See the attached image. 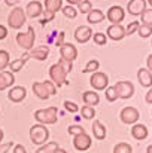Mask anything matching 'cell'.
<instances>
[{"instance_id": "obj_1", "label": "cell", "mask_w": 152, "mask_h": 153, "mask_svg": "<svg viewBox=\"0 0 152 153\" xmlns=\"http://www.w3.org/2000/svg\"><path fill=\"white\" fill-rule=\"evenodd\" d=\"M69 71H72V62H69L63 58L49 67V77L55 83L57 88H61L64 83H69L67 82V73Z\"/></svg>"}, {"instance_id": "obj_2", "label": "cell", "mask_w": 152, "mask_h": 153, "mask_svg": "<svg viewBox=\"0 0 152 153\" xmlns=\"http://www.w3.org/2000/svg\"><path fill=\"white\" fill-rule=\"evenodd\" d=\"M34 119L37 120V123H42V125H54L58 120V110L57 107L39 108L34 111Z\"/></svg>"}, {"instance_id": "obj_3", "label": "cell", "mask_w": 152, "mask_h": 153, "mask_svg": "<svg viewBox=\"0 0 152 153\" xmlns=\"http://www.w3.org/2000/svg\"><path fill=\"white\" fill-rule=\"evenodd\" d=\"M30 140L36 146H43L49 140V129L45 125H42V123L33 125L30 128Z\"/></svg>"}, {"instance_id": "obj_4", "label": "cell", "mask_w": 152, "mask_h": 153, "mask_svg": "<svg viewBox=\"0 0 152 153\" xmlns=\"http://www.w3.org/2000/svg\"><path fill=\"white\" fill-rule=\"evenodd\" d=\"M25 21H27L25 10L19 6H15L7 15V25L12 30H19L25 24Z\"/></svg>"}, {"instance_id": "obj_5", "label": "cell", "mask_w": 152, "mask_h": 153, "mask_svg": "<svg viewBox=\"0 0 152 153\" xmlns=\"http://www.w3.org/2000/svg\"><path fill=\"white\" fill-rule=\"evenodd\" d=\"M34 40H36V33H34L33 25H30L25 33H18V34H16V43H18V46H19L21 49H24V51L33 49Z\"/></svg>"}, {"instance_id": "obj_6", "label": "cell", "mask_w": 152, "mask_h": 153, "mask_svg": "<svg viewBox=\"0 0 152 153\" xmlns=\"http://www.w3.org/2000/svg\"><path fill=\"white\" fill-rule=\"evenodd\" d=\"M119 117H121V120H122L125 125H134V123H137L140 114H139V110H137L136 107L128 105V107H124V108L121 110Z\"/></svg>"}, {"instance_id": "obj_7", "label": "cell", "mask_w": 152, "mask_h": 153, "mask_svg": "<svg viewBox=\"0 0 152 153\" xmlns=\"http://www.w3.org/2000/svg\"><path fill=\"white\" fill-rule=\"evenodd\" d=\"M90 83H91V86H93L96 91H104V89L107 88V85H109V77H107V74L103 73V71H96V73L91 74Z\"/></svg>"}, {"instance_id": "obj_8", "label": "cell", "mask_w": 152, "mask_h": 153, "mask_svg": "<svg viewBox=\"0 0 152 153\" xmlns=\"http://www.w3.org/2000/svg\"><path fill=\"white\" fill-rule=\"evenodd\" d=\"M115 88H116L118 97L122 100H128L134 95V85L130 80H121L115 85Z\"/></svg>"}, {"instance_id": "obj_9", "label": "cell", "mask_w": 152, "mask_h": 153, "mask_svg": "<svg viewBox=\"0 0 152 153\" xmlns=\"http://www.w3.org/2000/svg\"><path fill=\"white\" fill-rule=\"evenodd\" d=\"M106 36L110 39V40H115V42H119L122 40L125 36H127V31L125 28L121 25V24H110L106 30Z\"/></svg>"}, {"instance_id": "obj_10", "label": "cell", "mask_w": 152, "mask_h": 153, "mask_svg": "<svg viewBox=\"0 0 152 153\" xmlns=\"http://www.w3.org/2000/svg\"><path fill=\"white\" fill-rule=\"evenodd\" d=\"M91 143H93V140H91V137H90L87 132H82V134L73 137V146H75V149L79 150V152L88 150V149L91 147Z\"/></svg>"}, {"instance_id": "obj_11", "label": "cell", "mask_w": 152, "mask_h": 153, "mask_svg": "<svg viewBox=\"0 0 152 153\" xmlns=\"http://www.w3.org/2000/svg\"><path fill=\"white\" fill-rule=\"evenodd\" d=\"M106 18L110 21V24H121L122 19L125 18V10H124L121 6H112V7L107 10Z\"/></svg>"}, {"instance_id": "obj_12", "label": "cell", "mask_w": 152, "mask_h": 153, "mask_svg": "<svg viewBox=\"0 0 152 153\" xmlns=\"http://www.w3.org/2000/svg\"><path fill=\"white\" fill-rule=\"evenodd\" d=\"M60 55H61L63 59H66L69 62H73L78 58V49L72 43H64V45L60 46Z\"/></svg>"}, {"instance_id": "obj_13", "label": "cell", "mask_w": 152, "mask_h": 153, "mask_svg": "<svg viewBox=\"0 0 152 153\" xmlns=\"http://www.w3.org/2000/svg\"><path fill=\"white\" fill-rule=\"evenodd\" d=\"M43 4L37 0H31L27 6H25V15L27 18H37L40 15H43Z\"/></svg>"}, {"instance_id": "obj_14", "label": "cell", "mask_w": 152, "mask_h": 153, "mask_svg": "<svg viewBox=\"0 0 152 153\" xmlns=\"http://www.w3.org/2000/svg\"><path fill=\"white\" fill-rule=\"evenodd\" d=\"M146 9V0H130L127 4V12L133 16H139Z\"/></svg>"}, {"instance_id": "obj_15", "label": "cell", "mask_w": 152, "mask_h": 153, "mask_svg": "<svg viewBox=\"0 0 152 153\" xmlns=\"http://www.w3.org/2000/svg\"><path fill=\"white\" fill-rule=\"evenodd\" d=\"M93 37V30L87 25H81L75 30V39L79 43H87Z\"/></svg>"}, {"instance_id": "obj_16", "label": "cell", "mask_w": 152, "mask_h": 153, "mask_svg": "<svg viewBox=\"0 0 152 153\" xmlns=\"http://www.w3.org/2000/svg\"><path fill=\"white\" fill-rule=\"evenodd\" d=\"M25 95H27V89L24 86H12L9 89L7 98L12 102H21V101H24Z\"/></svg>"}, {"instance_id": "obj_17", "label": "cell", "mask_w": 152, "mask_h": 153, "mask_svg": "<svg viewBox=\"0 0 152 153\" xmlns=\"http://www.w3.org/2000/svg\"><path fill=\"white\" fill-rule=\"evenodd\" d=\"M31 89H33V94H34L39 100H48L51 97V92L48 91L45 82H34L33 86H31Z\"/></svg>"}, {"instance_id": "obj_18", "label": "cell", "mask_w": 152, "mask_h": 153, "mask_svg": "<svg viewBox=\"0 0 152 153\" xmlns=\"http://www.w3.org/2000/svg\"><path fill=\"white\" fill-rule=\"evenodd\" d=\"M137 80L143 88H151L152 86V71L148 68H139L137 70Z\"/></svg>"}, {"instance_id": "obj_19", "label": "cell", "mask_w": 152, "mask_h": 153, "mask_svg": "<svg viewBox=\"0 0 152 153\" xmlns=\"http://www.w3.org/2000/svg\"><path fill=\"white\" fill-rule=\"evenodd\" d=\"M13 83H15V77L12 71H6V70L0 71V91L13 86Z\"/></svg>"}, {"instance_id": "obj_20", "label": "cell", "mask_w": 152, "mask_h": 153, "mask_svg": "<svg viewBox=\"0 0 152 153\" xmlns=\"http://www.w3.org/2000/svg\"><path fill=\"white\" fill-rule=\"evenodd\" d=\"M131 135H133V138H136L139 141H143L148 137V128H146V125H143V123H134L133 128H131Z\"/></svg>"}, {"instance_id": "obj_21", "label": "cell", "mask_w": 152, "mask_h": 153, "mask_svg": "<svg viewBox=\"0 0 152 153\" xmlns=\"http://www.w3.org/2000/svg\"><path fill=\"white\" fill-rule=\"evenodd\" d=\"M49 55V48L48 46H39V48H34L28 52V56L30 58H34V59H39V61H45Z\"/></svg>"}, {"instance_id": "obj_22", "label": "cell", "mask_w": 152, "mask_h": 153, "mask_svg": "<svg viewBox=\"0 0 152 153\" xmlns=\"http://www.w3.org/2000/svg\"><path fill=\"white\" fill-rule=\"evenodd\" d=\"M82 101L85 102L87 105H97L99 102H100V97H99V94L96 92V91H85L84 94H82Z\"/></svg>"}, {"instance_id": "obj_23", "label": "cell", "mask_w": 152, "mask_h": 153, "mask_svg": "<svg viewBox=\"0 0 152 153\" xmlns=\"http://www.w3.org/2000/svg\"><path fill=\"white\" fill-rule=\"evenodd\" d=\"M28 58H30V56H28V52H27V53H24V55H22V58H18V59L10 61V62H9V70H10L12 73L21 71V70H22V67H24V64L27 62V59H28Z\"/></svg>"}, {"instance_id": "obj_24", "label": "cell", "mask_w": 152, "mask_h": 153, "mask_svg": "<svg viewBox=\"0 0 152 153\" xmlns=\"http://www.w3.org/2000/svg\"><path fill=\"white\" fill-rule=\"evenodd\" d=\"M93 134L97 140H104L106 138V126L101 123L100 120L93 122Z\"/></svg>"}, {"instance_id": "obj_25", "label": "cell", "mask_w": 152, "mask_h": 153, "mask_svg": "<svg viewBox=\"0 0 152 153\" xmlns=\"http://www.w3.org/2000/svg\"><path fill=\"white\" fill-rule=\"evenodd\" d=\"M88 22L90 24H100L101 21L104 19V13L101 12L100 9H93L90 13H88Z\"/></svg>"}, {"instance_id": "obj_26", "label": "cell", "mask_w": 152, "mask_h": 153, "mask_svg": "<svg viewBox=\"0 0 152 153\" xmlns=\"http://www.w3.org/2000/svg\"><path fill=\"white\" fill-rule=\"evenodd\" d=\"M63 7V0H45V10L57 13Z\"/></svg>"}, {"instance_id": "obj_27", "label": "cell", "mask_w": 152, "mask_h": 153, "mask_svg": "<svg viewBox=\"0 0 152 153\" xmlns=\"http://www.w3.org/2000/svg\"><path fill=\"white\" fill-rule=\"evenodd\" d=\"M60 149V146H58V143H55V141H48V143H45L43 146H40L36 153H57V150Z\"/></svg>"}, {"instance_id": "obj_28", "label": "cell", "mask_w": 152, "mask_h": 153, "mask_svg": "<svg viewBox=\"0 0 152 153\" xmlns=\"http://www.w3.org/2000/svg\"><path fill=\"white\" fill-rule=\"evenodd\" d=\"M81 116H82L84 119H87V120H93V119L96 117V110H94V107L85 104V105L81 108Z\"/></svg>"}, {"instance_id": "obj_29", "label": "cell", "mask_w": 152, "mask_h": 153, "mask_svg": "<svg viewBox=\"0 0 152 153\" xmlns=\"http://www.w3.org/2000/svg\"><path fill=\"white\" fill-rule=\"evenodd\" d=\"M104 97H106V100L109 102H113V101H116V98H119L115 86H107L104 89Z\"/></svg>"}, {"instance_id": "obj_30", "label": "cell", "mask_w": 152, "mask_h": 153, "mask_svg": "<svg viewBox=\"0 0 152 153\" xmlns=\"http://www.w3.org/2000/svg\"><path fill=\"white\" fill-rule=\"evenodd\" d=\"M61 12H63V15H64L66 18H69V19H75L76 15H78V10H76L72 4L63 6V7H61Z\"/></svg>"}, {"instance_id": "obj_31", "label": "cell", "mask_w": 152, "mask_h": 153, "mask_svg": "<svg viewBox=\"0 0 152 153\" xmlns=\"http://www.w3.org/2000/svg\"><path fill=\"white\" fill-rule=\"evenodd\" d=\"M99 68H100V62L97 59H91L87 62V65L82 71L84 73H96V71H99Z\"/></svg>"}, {"instance_id": "obj_32", "label": "cell", "mask_w": 152, "mask_h": 153, "mask_svg": "<svg viewBox=\"0 0 152 153\" xmlns=\"http://www.w3.org/2000/svg\"><path fill=\"white\" fill-rule=\"evenodd\" d=\"M6 67H9V52L0 49V71H4Z\"/></svg>"}, {"instance_id": "obj_33", "label": "cell", "mask_w": 152, "mask_h": 153, "mask_svg": "<svg viewBox=\"0 0 152 153\" xmlns=\"http://www.w3.org/2000/svg\"><path fill=\"white\" fill-rule=\"evenodd\" d=\"M113 153H133V147L128 143H118L113 147Z\"/></svg>"}, {"instance_id": "obj_34", "label": "cell", "mask_w": 152, "mask_h": 153, "mask_svg": "<svg viewBox=\"0 0 152 153\" xmlns=\"http://www.w3.org/2000/svg\"><path fill=\"white\" fill-rule=\"evenodd\" d=\"M140 21L145 25H152V7H149V9L146 7L143 10V13L140 15Z\"/></svg>"}, {"instance_id": "obj_35", "label": "cell", "mask_w": 152, "mask_h": 153, "mask_svg": "<svg viewBox=\"0 0 152 153\" xmlns=\"http://www.w3.org/2000/svg\"><path fill=\"white\" fill-rule=\"evenodd\" d=\"M78 7H79V12L81 13H90L91 10H93V3L90 1V0H82L79 4H78Z\"/></svg>"}, {"instance_id": "obj_36", "label": "cell", "mask_w": 152, "mask_h": 153, "mask_svg": "<svg viewBox=\"0 0 152 153\" xmlns=\"http://www.w3.org/2000/svg\"><path fill=\"white\" fill-rule=\"evenodd\" d=\"M137 33H139V36H140L142 39L149 37V36H152V25H145V24H142V25L139 27Z\"/></svg>"}, {"instance_id": "obj_37", "label": "cell", "mask_w": 152, "mask_h": 153, "mask_svg": "<svg viewBox=\"0 0 152 153\" xmlns=\"http://www.w3.org/2000/svg\"><path fill=\"white\" fill-rule=\"evenodd\" d=\"M93 40H94L97 45L103 46V45L107 43V36H106L104 33H96V34H93Z\"/></svg>"}, {"instance_id": "obj_38", "label": "cell", "mask_w": 152, "mask_h": 153, "mask_svg": "<svg viewBox=\"0 0 152 153\" xmlns=\"http://www.w3.org/2000/svg\"><path fill=\"white\" fill-rule=\"evenodd\" d=\"M67 132L75 137V135H79V134L85 132V129H84V126H81V125H70V126L67 128Z\"/></svg>"}, {"instance_id": "obj_39", "label": "cell", "mask_w": 152, "mask_h": 153, "mask_svg": "<svg viewBox=\"0 0 152 153\" xmlns=\"http://www.w3.org/2000/svg\"><path fill=\"white\" fill-rule=\"evenodd\" d=\"M139 27H140L139 21H133V22H130V24L127 25V28H125V31H127V36H131V34L137 33Z\"/></svg>"}, {"instance_id": "obj_40", "label": "cell", "mask_w": 152, "mask_h": 153, "mask_svg": "<svg viewBox=\"0 0 152 153\" xmlns=\"http://www.w3.org/2000/svg\"><path fill=\"white\" fill-rule=\"evenodd\" d=\"M64 108L69 111V113H76L78 110H79V107H78V104H75L73 101H64Z\"/></svg>"}, {"instance_id": "obj_41", "label": "cell", "mask_w": 152, "mask_h": 153, "mask_svg": "<svg viewBox=\"0 0 152 153\" xmlns=\"http://www.w3.org/2000/svg\"><path fill=\"white\" fill-rule=\"evenodd\" d=\"M15 144L13 141H9V143H4V144H0V153H7L9 149H12Z\"/></svg>"}, {"instance_id": "obj_42", "label": "cell", "mask_w": 152, "mask_h": 153, "mask_svg": "<svg viewBox=\"0 0 152 153\" xmlns=\"http://www.w3.org/2000/svg\"><path fill=\"white\" fill-rule=\"evenodd\" d=\"M12 153H27V149L22 144H15L12 149Z\"/></svg>"}, {"instance_id": "obj_43", "label": "cell", "mask_w": 152, "mask_h": 153, "mask_svg": "<svg viewBox=\"0 0 152 153\" xmlns=\"http://www.w3.org/2000/svg\"><path fill=\"white\" fill-rule=\"evenodd\" d=\"M55 45H57V46L64 45V31H60V33H58V37L55 39Z\"/></svg>"}, {"instance_id": "obj_44", "label": "cell", "mask_w": 152, "mask_h": 153, "mask_svg": "<svg viewBox=\"0 0 152 153\" xmlns=\"http://www.w3.org/2000/svg\"><path fill=\"white\" fill-rule=\"evenodd\" d=\"M6 36H7V28H6L4 25H1V24H0V40L6 39Z\"/></svg>"}, {"instance_id": "obj_45", "label": "cell", "mask_w": 152, "mask_h": 153, "mask_svg": "<svg viewBox=\"0 0 152 153\" xmlns=\"http://www.w3.org/2000/svg\"><path fill=\"white\" fill-rule=\"evenodd\" d=\"M145 100H146V102L152 104V86H151V89L146 92V97H145Z\"/></svg>"}, {"instance_id": "obj_46", "label": "cell", "mask_w": 152, "mask_h": 153, "mask_svg": "<svg viewBox=\"0 0 152 153\" xmlns=\"http://www.w3.org/2000/svg\"><path fill=\"white\" fill-rule=\"evenodd\" d=\"M146 65H148V70L152 71V53L148 56V59H146Z\"/></svg>"}, {"instance_id": "obj_47", "label": "cell", "mask_w": 152, "mask_h": 153, "mask_svg": "<svg viewBox=\"0 0 152 153\" xmlns=\"http://www.w3.org/2000/svg\"><path fill=\"white\" fill-rule=\"evenodd\" d=\"M18 1H19V0H4V3H6L7 6H13V7H15V4H16Z\"/></svg>"}, {"instance_id": "obj_48", "label": "cell", "mask_w": 152, "mask_h": 153, "mask_svg": "<svg viewBox=\"0 0 152 153\" xmlns=\"http://www.w3.org/2000/svg\"><path fill=\"white\" fill-rule=\"evenodd\" d=\"M81 1H82V0H67V3H69V4H72V6H73V4H76V6H78Z\"/></svg>"}, {"instance_id": "obj_49", "label": "cell", "mask_w": 152, "mask_h": 153, "mask_svg": "<svg viewBox=\"0 0 152 153\" xmlns=\"http://www.w3.org/2000/svg\"><path fill=\"white\" fill-rule=\"evenodd\" d=\"M146 153H152V144L148 146V149H146Z\"/></svg>"}, {"instance_id": "obj_50", "label": "cell", "mask_w": 152, "mask_h": 153, "mask_svg": "<svg viewBox=\"0 0 152 153\" xmlns=\"http://www.w3.org/2000/svg\"><path fill=\"white\" fill-rule=\"evenodd\" d=\"M1 140H3V131L0 129V144H1Z\"/></svg>"}, {"instance_id": "obj_51", "label": "cell", "mask_w": 152, "mask_h": 153, "mask_svg": "<svg viewBox=\"0 0 152 153\" xmlns=\"http://www.w3.org/2000/svg\"><path fill=\"white\" fill-rule=\"evenodd\" d=\"M57 153H67V152H66L64 149H58V150H57Z\"/></svg>"}, {"instance_id": "obj_52", "label": "cell", "mask_w": 152, "mask_h": 153, "mask_svg": "<svg viewBox=\"0 0 152 153\" xmlns=\"http://www.w3.org/2000/svg\"><path fill=\"white\" fill-rule=\"evenodd\" d=\"M148 3H149V6H152V0H146Z\"/></svg>"}, {"instance_id": "obj_53", "label": "cell", "mask_w": 152, "mask_h": 153, "mask_svg": "<svg viewBox=\"0 0 152 153\" xmlns=\"http://www.w3.org/2000/svg\"><path fill=\"white\" fill-rule=\"evenodd\" d=\"M151 45H152V40H151Z\"/></svg>"}, {"instance_id": "obj_54", "label": "cell", "mask_w": 152, "mask_h": 153, "mask_svg": "<svg viewBox=\"0 0 152 153\" xmlns=\"http://www.w3.org/2000/svg\"><path fill=\"white\" fill-rule=\"evenodd\" d=\"M151 114H152V111H151Z\"/></svg>"}]
</instances>
